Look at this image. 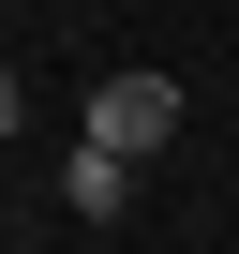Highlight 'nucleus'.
I'll return each mask as SVG.
<instances>
[{"mask_svg":"<svg viewBox=\"0 0 239 254\" xmlns=\"http://www.w3.org/2000/svg\"><path fill=\"white\" fill-rule=\"evenodd\" d=\"M165 135H179V75H150V60L90 75V150H105V165H150Z\"/></svg>","mask_w":239,"mask_h":254,"instance_id":"f257e3e1","label":"nucleus"},{"mask_svg":"<svg viewBox=\"0 0 239 254\" xmlns=\"http://www.w3.org/2000/svg\"><path fill=\"white\" fill-rule=\"evenodd\" d=\"M60 209H75V224H120V209H135V165H105V150L75 135V165H60Z\"/></svg>","mask_w":239,"mask_h":254,"instance_id":"f03ea898","label":"nucleus"}]
</instances>
